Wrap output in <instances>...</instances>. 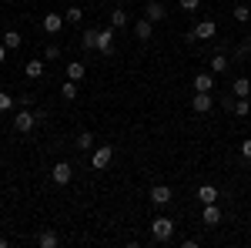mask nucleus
<instances>
[{
	"label": "nucleus",
	"mask_w": 251,
	"mask_h": 248,
	"mask_svg": "<svg viewBox=\"0 0 251 248\" xmlns=\"http://www.w3.org/2000/svg\"><path fill=\"white\" fill-rule=\"evenodd\" d=\"M151 235H154L157 242H171L174 238V221L168 215H157L154 221H151Z\"/></svg>",
	"instance_id": "nucleus-1"
},
{
	"label": "nucleus",
	"mask_w": 251,
	"mask_h": 248,
	"mask_svg": "<svg viewBox=\"0 0 251 248\" xmlns=\"http://www.w3.org/2000/svg\"><path fill=\"white\" fill-rule=\"evenodd\" d=\"M37 124H40V114H34V111H17L14 114V131H20V134L34 131Z\"/></svg>",
	"instance_id": "nucleus-2"
},
{
	"label": "nucleus",
	"mask_w": 251,
	"mask_h": 248,
	"mask_svg": "<svg viewBox=\"0 0 251 248\" xmlns=\"http://www.w3.org/2000/svg\"><path fill=\"white\" fill-rule=\"evenodd\" d=\"M111 161H114V148H111V144H100V148H94V154H91V168H94V171H104Z\"/></svg>",
	"instance_id": "nucleus-3"
},
{
	"label": "nucleus",
	"mask_w": 251,
	"mask_h": 248,
	"mask_svg": "<svg viewBox=\"0 0 251 248\" xmlns=\"http://www.w3.org/2000/svg\"><path fill=\"white\" fill-rule=\"evenodd\" d=\"M214 34H218V24L214 20H198V27L188 34V40H211Z\"/></svg>",
	"instance_id": "nucleus-4"
},
{
	"label": "nucleus",
	"mask_w": 251,
	"mask_h": 248,
	"mask_svg": "<svg viewBox=\"0 0 251 248\" xmlns=\"http://www.w3.org/2000/svg\"><path fill=\"white\" fill-rule=\"evenodd\" d=\"M191 108H194V114H208L214 108V97H211V91H194V97H191Z\"/></svg>",
	"instance_id": "nucleus-5"
},
{
	"label": "nucleus",
	"mask_w": 251,
	"mask_h": 248,
	"mask_svg": "<svg viewBox=\"0 0 251 248\" xmlns=\"http://www.w3.org/2000/svg\"><path fill=\"white\" fill-rule=\"evenodd\" d=\"M100 54H114V27H104V30H97V47Z\"/></svg>",
	"instance_id": "nucleus-6"
},
{
	"label": "nucleus",
	"mask_w": 251,
	"mask_h": 248,
	"mask_svg": "<svg viewBox=\"0 0 251 248\" xmlns=\"http://www.w3.org/2000/svg\"><path fill=\"white\" fill-rule=\"evenodd\" d=\"M134 37L141 40V44H148V40L154 37V24H151L148 17H141V20L134 24Z\"/></svg>",
	"instance_id": "nucleus-7"
},
{
	"label": "nucleus",
	"mask_w": 251,
	"mask_h": 248,
	"mask_svg": "<svg viewBox=\"0 0 251 248\" xmlns=\"http://www.w3.org/2000/svg\"><path fill=\"white\" fill-rule=\"evenodd\" d=\"M171 188H168V185H154V188H151V201H154L157 208H164V205H171Z\"/></svg>",
	"instance_id": "nucleus-8"
},
{
	"label": "nucleus",
	"mask_w": 251,
	"mask_h": 248,
	"mask_svg": "<svg viewBox=\"0 0 251 248\" xmlns=\"http://www.w3.org/2000/svg\"><path fill=\"white\" fill-rule=\"evenodd\" d=\"M50 178H54L57 185H67V181L74 178V168H71L67 161H57V165H54V171H50Z\"/></svg>",
	"instance_id": "nucleus-9"
},
{
	"label": "nucleus",
	"mask_w": 251,
	"mask_h": 248,
	"mask_svg": "<svg viewBox=\"0 0 251 248\" xmlns=\"http://www.w3.org/2000/svg\"><path fill=\"white\" fill-rule=\"evenodd\" d=\"M144 17L151 20V24H157V20L168 17V10H164V3H161V0H151V3L144 7Z\"/></svg>",
	"instance_id": "nucleus-10"
},
{
	"label": "nucleus",
	"mask_w": 251,
	"mask_h": 248,
	"mask_svg": "<svg viewBox=\"0 0 251 248\" xmlns=\"http://www.w3.org/2000/svg\"><path fill=\"white\" fill-rule=\"evenodd\" d=\"M194 91H214V74L211 71H198V74H194Z\"/></svg>",
	"instance_id": "nucleus-11"
},
{
	"label": "nucleus",
	"mask_w": 251,
	"mask_h": 248,
	"mask_svg": "<svg viewBox=\"0 0 251 248\" xmlns=\"http://www.w3.org/2000/svg\"><path fill=\"white\" fill-rule=\"evenodd\" d=\"M198 201H201V205H214V201H218V188H214V185H201V188H198Z\"/></svg>",
	"instance_id": "nucleus-12"
},
{
	"label": "nucleus",
	"mask_w": 251,
	"mask_h": 248,
	"mask_svg": "<svg viewBox=\"0 0 251 248\" xmlns=\"http://www.w3.org/2000/svg\"><path fill=\"white\" fill-rule=\"evenodd\" d=\"M37 245L40 248H57L60 245V235H57V231H50V228L40 231V235H37Z\"/></svg>",
	"instance_id": "nucleus-13"
},
{
	"label": "nucleus",
	"mask_w": 251,
	"mask_h": 248,
	"mask_svg": "<svg viewBox=\"0 0 251 248\" xmlns=\"http://www.w3.org/2000/svg\"><path fill=\"white\" fill-rule=\"evenodd\" d=\"M231 94L234 97H251V81H248V77H234Z\"/></svg>",
	"instance_id": "nucleus-14"
},
{
	"label": "nucleus",
	"mask_w": 251,
	"mask_h": 248,
	"mask_svg": "<svg viewBox=\"0 0 251 248\" xmlns=\"http://www.w3.org/2000/svg\"><path fill=\"white\" fill-rule=\"evenodd\" d=\"M60 27H64V17H60V14H47V17H44V30H47V34H60Z\"/></svg>",
	"instance_id": "nucleus-15"
},
{
	"label": "nucleus",
	"mask_w": 251,
	"mask_h": 248,
	"mask_svg": "<svg viewBox=\"0 0 251 248\" xmlns=\"http://www.w3.org/2000/svg\"><path fill=\"white\" fill-rule=\"evenodd\" d=\"M201 221H204L208 228H214V225L221 221V208H218V205H204V218H201Z\"/></svg>",
	"instance_id": "nucleus-16"
},
{
	"label": "nucleus",
	"mask_w": 251,
	"mask_h": 248,
	"mask_svg": "<svg viewBox=\"0 0 251 248\" xmlns=\"http://www.w3.org/2000/svg\"><path fill=\"white\" fill-rule=\"evenodd\" d=\"M24 74L30 77V81H37V77H44V64H40L37 57H34V60H27V64H24Z\"/></svg>",
	"instance_id": "nucleus-17"
},
{
	"label": "nucleus",
	"mask_w": 251,
	"mask_h": 248,
	"mask_svg": "<svg viewBox=\"0 0 251 248\" xmlns=\"http://www.w3.org/2000/svg\"><path fill=\"white\" fill-rule=\"evenodd\" d=\"M228 67H231V64H228L225 54H214V57H211V74H225Z\"/></svg>",
	"instance_id": "nucleus-18"
},
{
	"label": "nucleus",
	"mask_w": 251,
	"mask_h": 248,
	"mask_svg": "<svg viewBox=\"0 0 251 248\" xmlns=\"http://www.w3.org/2000/svg\"><path fill=\"white\" fill-rule=\"evenodd\" d=\"M84 74H87V67H84L80 60H74V64H67V81H80Z\"/></svg>",
	"instance_id": "nucleus-19"
},
{
	"label": "nucleus",
	"mask_w": 251,
	"mask_h": 248,
	"mask_svg": "<svg viewBox=\"0 0 251 248\" xmlns=\"http://www.w3.org/2000/svg\"><path fill=\"white\" fill-rule=\"evenodd\" d=\"M74 148H80V151H91V148H94V138H91V131H80L77 141H74Z\"/></svg>",
	"instance_id": "nucleus-20"
},
{
	"label": "nucleus",
	"mask_w": 251,
	"mask_h": 248,
	"mask_svg": "<svg viewBox=\"0 0 251 248\" xmlns=\"http://www.w3.org/2000/svg\"><path fill=\"white\" fill-rule=\"evenodd\" d=\"M3 44H7V51H17L20 44H24V37H20L17 30H7V34H3Z\"/></svg>",
	"instance_id": "nucleus-21"
},
{
	"label": "nucleus",
	"mask_w": 251,
	"mask_h": 248,
	"mask_svg": "<svg viewBox=\"0 0 251 248\" xmlns=\"http://www.w3.org/2000/svg\"><path fill=\"white\" fill-rule=\"evenodd\" d=\"M80 47H84V51H94L97 47V30H84V34H80Z\"/></svg>",
	"instance_id": "nucleus-22"
},
{
	"label": "nucleus",
	"mask_w": 251,
	"mask_h": 248,
	"mask_svg": "<svg viewBox=\"0 0 251 248\" xmlns=\"http://www.w3.org/2000/svg\"><path fill=\"white\" fill-rule=\"evenodd\" d=\"M234 114H238V117H248L251 114V101H248V97H238V101H234Z\"/></svg>",
	"instance_id": "nucleus-23"
},
{
	"label": "nucleus",
	"mask_w": 251,
	"mask_h": 248,
	"mask_svg": "<svg viewBox=\"0 0 251 248\" xmlns=\"http://www.w3.org/2000/svg\"><path fill=\"white\" fill-rule=\"evenodd\" d=\"M234 20H238V24H248L251 20V7L248 3H238V7H234Z\"/></svg>",
	"instance_id": "nucleus-24"
},
{
	"label": "nucleus",
	"mask_w": 251,
	"mask_h": 248,
	"mask_svg": "<svg viewBox=\"0 0 251 248\" xmlns=\"http://www.w3.org/2000/svg\"><path fill=\"white\" fill-rule=\"evenodd\" d=\"M111 27H114V30L127 27V14H124V10H111Z\"/></svg>",
	"instance_id": "nucleus-25"
},
{
	"label": "nucleus",
	"mask_w": 251,
	"mask_h": 248,
	"mask_svg": "<svg viewBox=\"0 0 251 248\" xmlns=\"http://www.w3.org/2000/svg\"><path fill=\"white\" fill-rule=\"evenodd\" d=\"M60 94H64V101H74V97H77V81H64Z\"/></svg>",
	"instance_id": "nucleus-26"
},
{
	"label": "nucleus",
	"mask_w": 251,
	"mask_h": 248,
	"mask_svg": "<svg viewBox=\"0 0 251 248\" xmlns=\"http://www.w3.org/2000/svg\"><path fill=\"white\" fill-rule=\"evenodd\" d=\"M248 54H251V37H245L241 44H238V51H234V57L241 60V57H248Z\"/></svg>",
	"instance_id": "nucleus-27"
},
{
	"label": "nucleus",
	"mask_w": 251,
	"mask_h": 248,
	"mask_svg": "<svg viewBox=\"0 0 251 248\" xmlns=\"http://www.w3.org/2000/svg\"><path fill=\"white\" fill-rule=\"evenodd\" d=\"M84 20V10L80 7H67V24H80Z\"/></svg>",
	"instance_id": "nucleus-28"
},
{
	"label": "nucleus",
	"mask_w": 251,
	"mask_h": 248,
	"mask_svg": "<svg viewBox=\"0 0 251 248\" xmlns=\"http://www.w3.org/2000/svg\"><path fill=\"white\" fill-rule=\"evenodd\" d=\"M14 104H17V101H14V97L7 94V91H0V111H10V108H14Z\"/></svg>",
	"instance_id": "nucleus-29"
},
{
	"label": "nucleus",
	"mask_w": 251,
	"mask_h": 248,
	"mask_svg": "<svg viewBox=\"0 0 251 248\" xmlns=\"http://www.w3.org/2000/svg\"><path fill=\"white\" fill-rule=\"evenodd\" d=\"M44 57H47V60H57V57H60V47H57V44H47Z\"/></svg>",
	"instance_id": "nucleus-30"
},
{
	"label": "nucleus",
	"mask_w": 251,
	"mask_h": 248,
	"mask_svg": "<svg viewBox=\"0 0 251 248\" xmlns=\"http://www.w3.org/2000/svg\"><path fill=\"white\" fill-rule=\"evenodd\" d=\"M177 3H181V10H198L201 0H177Z\"/></svg>",
	"instance_id": "nucleus-31"
},
{
	"label": "nucleus",
	"mask_w": 251,
	"mask_h": 248,
	"mask_svg": "<svg viewBox=\"0 0 251 248\" xmlns=\"http://www.w3.org/2000/svg\"><path fill=\"white\" fill-rule=\"evenodd\" d=\"M241 158H248V161H251V138L245 141V144H241Z\"/></svg>",
	"instance_id": "nucleus-32"
},
{
	"label": "nucleus",
	"mask_w": 251,
	"mask_h": 248,
	"mask_svg": "<svg viewBox=\"0 0 251 248\" xmlns=\"http://www.w3.org/2000/svg\"><path fill=\"white\" fill-rule=\"evenodd\" d=\"M3 60H7V44L0 40V64H3Z\"/></svg>",
	"instance_id": "nucleus-33"
}]
</instances>
